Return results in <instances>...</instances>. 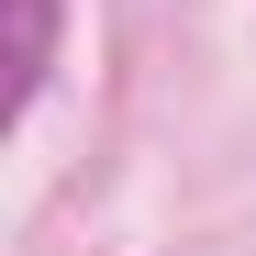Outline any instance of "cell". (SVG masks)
<instances>
[{
    "instance_id": "1",
    "label": "cell",
    "mask_w": 256,
    "mask_h": 256,
    "mask_svg": "<svg viewBox=\"0 0 256 256\" xmlns=\"http://www.w3.org/2000/svg\"><path fill=\"white\" fill-rule=\"evenodd\" d=\"M45 67H56V0H12V112H34Z\"/></svg>"
}]
</instances>
